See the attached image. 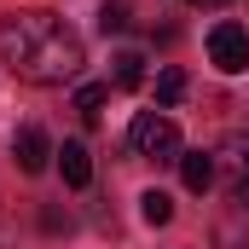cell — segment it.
<instances>
[{"label":"cell","instance_id":"cell-1","mask_svg":"<svg viewBox=\"0 0 249 249\" xmlns=\"http://www.w3.org/2000/svg\"><path fill=\"white\" fill-rule=\"evenodd\" d=\"M0 58L35 87H58L81 75V35L53 12H12L0 18Z\"/></svg>","mask_w":249,"mask_h":249},{"label":"cell","instance_id":"cell-2","mask_svg":"<svg viewBox=\"0 0 249 249\" xmlns=\"http://www.w3.org/2000/svg\"><path fill=\"white\" fill-rule=\"evenodd\" d=\"M127 145L145 162H180V127H174V116H162V110H139L133 127H127Z\"/></svg>","mask_w":249,"mask_h":249},{"label":"cell","instance_id":"cell-3","mask_svg":"<svg viewBox=\"0 0 249 249\" xmlns=\"http://www.w3.org/2000/svg\"><path fill=\"white\" fill-rule=\"evenodd\" d=\"M209 58H214V70H226V75L249 70V29L244 23H214L209 29Z\"/></svg>","mask_w":249,"mask_h":249},{"label":"cell","instance_id":"cell-4","mask_svg":"<svg viewBox=\"0 0 249 249\" xmlns=\"http://www.w3.org/2000/svg\"><path fill=\"white\" fill-rule=\"evenodd\" d=\"M58 151H53V139H47V127H18V139H12V162L23 168V174H47V162H53Z\"/></svg>","mask_w":249,"mask_h":249},{"label":"cell","instance_id":"cell-5","mask_svg":"<svg viewBox=\"0 0 249 249\" xmlns=\"http://www.w3.org/2000/svg\"><path fill=\"white\" fill-rule=\"evenodd\" d=\"M220 174H226L232 203H244V209H249V133H238V139L220 151Z\"/></svg>","mask_w":249,"mask_h":249},{"label":"cell","instance_id":"cell-6","mask_svg":"<svg viewBox=\"0 0 249 249\" xmlns=\"http://www.w3.org/2000/svg\"><path fill=\"white\" fill-rule=\"evenodd\" d=\"M58 168H64V180H70L75 191L93 186V157H87V145H81V139H70V145L58 151Z\"/></svg>","mask_w":249,"mask_h":249},{"label":"cell","instance_id":"cell-7","mask_svg":"<svg viewBox=\"0 0 249 249\" xmlns=\"http://www.w3.org/2000/svg\"><path fill=\"white\" fill-rule=\"evenodd\" d=\"M180 180H186V191H209L214 186V157L209 151H180Z\"/></svg>","mask_w":249,"mask_h":249},{"label":"cell","instance_id":"cell-8","mask_svg":"<svg viewBox=\"0 0 249 249\" xmlns=\"http://www.w3.org/2000/svg\"><path fill=\"white\" fill-rule=\"evenodd\" d=\"M116 70H110V81H116V87H139V81H145V53H116Z\"/></svg>","mask_w":249,"mask_h":249},{"label":"cell","instance_id":"cell-9","mask_svg":"<svg viewBox=\"0 0 249 249\" xmlns=\"http://www.w3.org/2000/svg\"><path fill=\"white\" fill-rule=\"evenodd\" d=\"M139 214H145V226H168L174 220V197L168 191H145L139 197Z\"/></svg>","mask_w":249,"mask_h":249},{"label":"cell","instance_id":"cell-10","mask_svg":"<svg viewBox=\"0 0 249 249\" xmlns=\"http://www.w3.org/2000/svg\"><path fill=\"white\" fill-rule=\"evenodd\" d=\"M180 99H186V70H174V64H168V70L157 75V105L168 110V105H180Z\"/></svg>","mask_w":249,"mask_h":249},{"label":"cell","instance_id":"cell-11","mask_svg":"<svg viewBox=\"0 0 249 249\" xmlns=\"http://www.w3.org/2000/svg\"><path fill=\"white\" fill-rule=\"evenodd\" d=\"M127 23H133V6H127V0H105V6H99V29H105V35H122Z\"/></svg>","mask_w":249,"mask_h":249},{"label":"cell","instance_id":"cell-12","mask_svg":"<svg viewBox=\"0 0 249 249\" xmlns=\"http://www.w3.org/2000/svg\"><path fill=\"white\" fill-rule=\"evenodd\" d=\"M105 105H110V87H81V93H75L81 122H99V116H105Z\"/></svg>","mask_w":249,"mask_h":249},{"label":"cell","instance_id":"cell-13","mask_svg":"<svg viewBox=\"0 0 249 249\" xmlns=\"http://www.w3.org/2000/svg\"><path fill=\"white\" fill-rule=\"evenodd\" d=\"M186 6H226V0H186Z\"/></svg>","mask_w":249,"mask_h":249}]
</instances>
